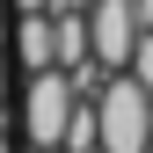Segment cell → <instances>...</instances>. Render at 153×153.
Listing matches in <instances>:
<instances>
[{"label": "cell", "instance_id": "1", "mask_svg": "<svg viewBox=\"0 0 153 153\" xmlns=\"http://www.w3.org/2000/svg\"><path fill=\"white\" fill-rule=\"evenodd\" d=\"M102 117V153H146L153 146V88H139L131 73H109L95 95Z\"/></svg>", "mask_w": 153, "mask_h": 153}, {"label": "cell", "instance_id": "2", "mask_svg": "<svg viewBox=\"0 0 153 153\" xmlns=\"http://www.w3.org/2000/svg\"><path fill=\"white\" fill-rule=\"evenodd\" d=\"M73 80H66V66H44V73H29V88H22V131H29V146H66V117H73Z\"/></svg>", "mask_w": 153, "mask_h": 153}, {"label": "cell", "instance_id": "3", "mask_svg": "<svg viewBox=\"0 0 153 153\" xmlns=\"http://www.w3.org/2000/svg\"><path fill=\"white\" fill-rule=\"evenodd\" d=\"M139 7L131 0H88V44H95V59H102L109 73H124L131 66V44H139Z\"/></svg>", "mask_w": 153, "mask_h": 153}, {"label": "cell", "instance_id": "4", "mask_svg": "<svg viewBox=\"0 0 153 153\" xmlns=\"http://www.w3.org/2000/svg\"><path fill=\"white\" fill-rule=\"evenodd\" d=\"M15 59H22V73H44V66H59L51 7H36V15H15Z\"/></svg>", "mask_w": 153, "mask_h": 153}, {"label": "cell", "instance_id": "5", "mask_svg": "<svg viewBox=\"0 0 153 153\" xmlns=\"http://www.w3.org/2000/svg\"><path fill=\"white\" fill-rule=\"evenodd\" d=\"M131 80H139V88H153V29H139V44H131Z\"/></svg>", "mask_w": 153, "mask_h": 153}, {"label": "cell", "instance_id": "6", "mask_svg": "<svg viewBox=\"0 0 153 153\" xmlns=\"http://www.w3.org/2000/svg\"><path fill=\"white\" fill-rule=\"evenodd\" d=\"M7 7H15V15H36V7H51V0H7Z\"/></svg>", "mask_w": 153, "mask_h": 153}, {"label": "cell", "instance_id": "7", "mask_svg": "<svg viewBox=\"0 0 153 153\" xmlns=\"http://www.w3.org/2000/svg\"><path fill=\"white\" fill-rule=\"evenodd\" d=\"M131 7H139V22H146V29H153V0H131Z\"/></svg>", "mask_w": 153, "mask_h": 153}, {"label": "cell", "instance_id": "8", "mask_svg": "<svg viewBox=\"0 0 153 153\" xmlns=\"http://www.w3.org/2000/svg\"><path fill=\"white\" fill-rule=\"evenodd\" d=\"M0 95H7V59H0Z\"/></svg>", "mask_w": 153, "mask_h": 153}, {"label": "cell", "instance_id": "9", "mask_svg": "<svg viewBox=\"0 0 153 153\" xmlns=\"http://www.w3.org/2000/svg\"><path fill=\"white\" fill-rule=\"evenodd\" d=\"M29 153H66V146H29Z\"/></svg>", "mask_w": 153, "mask_h": 153}, {"label": "cell", "instance_id": "10", "mask_svg": "<svg viewBox=\"0 0 153 153\" xmlns=\"http://www.w3.org/2000/svg\"><path fill=\"white\" fill-rule=\"evenodd\" d=\"M0 153H15V146H7V131H0Z\"/></svg>", "mask_w": 153, "mask_h": 153}, {"label": "cell", "instance_id": "11", "mask_svg": "<svg viewBox=\"0 0 153 153\" xmlns=\"http://www.w3.org/2000/svg\"><path fill=\"white\" fill-rule=\"evenodd\" d=\"M0 7H7V0H0ZM0 29H7V22H0Z\"/></svg>", "mask_w": 153, "mask_h": 153}, {"label": "cell", "instance_id": "12", "mask_svg": "<svg viewBox=\"0 0 153 153\" xmlns=\"http://www.w3.org/2000/svg\"><path fill=\"white\" fill-rule=\"evenodd\" d=\"M146 153H153V146H146Z\"/></svg>", "mask_w": 153, "mask_h": 153}]
</instances>
